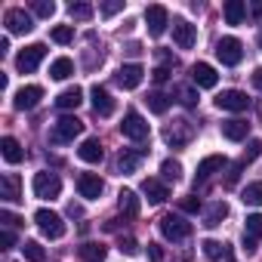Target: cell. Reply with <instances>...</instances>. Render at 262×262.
<instances>
[{"mask_svg":"<svg viewBox=\"0 0 262 262\" xmlns=\"http://www.w3.org/2000/svg\"><path fill=\"white\" fill-rule=\"evenodd\" d=\"M80 133H83V120H77L74 114H68V117H59V120L53 123L50 142H53V145H68V142H74Z\"/></svg>","mask_w":262,"mask_h":262,"instance_id":"obj_1","label":"cell"},{"mask_svg":"<svg viewBox=\"0 0 262 262\" xmlns=\"http://www.w3.org/2000/svg\"><path fill=\"white\" fill-rule=\"evenodd\" d=\"M31 188H34V198H40V201H53V198H59V191H62V179L56 176V173H34V182H31Z\"/></svg>","mask_w":262,"mask_h":262,"instance_id":"obj_2","label":"cell"},{"mask_svg":"<svg viewBox=\"0 0 262 262\" xmlns=\"http://www.w3.org/2000/svg\"><path fill=\"white\" fill-rule=\"evenodd\" d=\"M34 222H37V228L43 231V237H50V241L65 237V222H62L59 213H53V210H37V213H34Z\"/></svg>","mask_w":262,"mask_h":262,"instance_id":"obj_3","label":"cell"},{"mask_svg":"<svg viewBox=\"0 0 262 262\" xmlns=\"http://www.w3.org/2000/svg\"><path fill=\"white\" fill-rule=\"evenodd\" d=\"M120 133L126 139H133V142H145L148 139V123L139 111H126L123 114V123H120Z\"/></svg>","mask_w":262,"mask_h":262,"instance_id":"obj_4","label":"cell"},{"mask_svg":"<svg viewBox=\"0 0 262 262\" xmlns=\"http://www.w3.org/2000/svg\"><path fill=\"white\" fill-rule=\"evenodd\" d=\"M161 234L167 237V241H185L188 234H191V222H185L182 216H176V213H167V216H161Z\"/></svg>","mask_w":262,"mask_h":262,"instance_id":"obj_5","label":"cell"},{"mask_svg":"<svg viewBox=\"0 0 262 262\" xmlns=\"http://www.w3.org/2000/svg\"><path fill=\"white\" fill-rule=\"evenodd\" d=\"M191 136H194V123H188V120H173L164 129V142L173 148H185L191 142Z\"/></svg>","mask_w":262,"mask_h":262,"instance_id":"obj_6","label":"cell"},{"mask_svg":"<svg viewBox=\"0 0 262 262\" xmlns=\"http://www.w3.org/2000/svg\"><path fill=\"white\" fill-rule=\"evenodd\" d=\"M216 59H219L222 65H228V68L241 65V59H244V43H241L237 37H222V40L216 43Z\"/></svg>","mask_w":262,"mask_h":262,"instance_id":"obj_7","label":"cell"},{"mask_svg":"<svg viewBox=\"0 0 262 262\" xmlns=\"http://www.w3.org/2000/svg\"><path fill=\"white\" fill-rule=\"evenodd\" d=\"M43 56H47V47H43V43H31V47H25V50L16 56V68H19L22 74H31V71L43 62Z\"/></svg>","mask_w":262,"mask_h":262,"instance_id":"obj_8","label":"cell"},{"mask_svg":"<svg viewBox=\"0 0 262 262\" xmlns=\"http://www.w3.org/2000/svg\"><path fill=\"white\" fill-rule=\"evenodd\" d=\"M142 77H145V68L136 65V62H129V65H120V68H117L114 83H117L120 90H136V86L142 83Z\"/></svg>","mask_w":262,"mask_h":262,"instance_id":"obj_9","label":"cell"},{"mask_svg":"<svg viewBox=\"0 0 262 262\" xmlns=\"http://www.w3.org/2000/svg\"><path fill=\"white\" fill-rule=\"evenodd\" d=\"M145 25H148V34H151V37H161V34L167 31V25H170L167 7H161V4L148 7V10H145Z\"/></svg>","mask_w":262,"mask_h":262,"instance_id":"obj_10","label":"cell"},{"mask_svg":"<svg viewBox=\"0 0 262 262\" xmlns=\"http://www.w3.org/2000/svg\"><path fill=\"white\" fill-rule=\"evenodd\" d=\"M216 108H219V111H247V108H250V99H247V93H241V90H222V93L216 96Z\"/></svg>","mask_w":262,"mask_h":262,"instance_id":"obj_11","label":"cell"},{"mask_svg":"<svg viewBox=\"0 0 262 262\" xmlns=\"http://www.w3.org/2000/svg\"><path fill=\"white\" fill-rule=\"evenodd\" d=\"M4 25H7V31H10V34H28V31L34 28L31 16H28L25 10H19V7L4 13Z\"/></svg>","mask_w":262,"mask_h":262,"instance_id":"obj_12","label":"cell"},{"mask_svg":"<svg viewBox=\"0 0 262 262\" xmlns=\"http://www.w3.org/2000/svg\"><path fill=\"white\" fill-rule=\"evenodd\" d=\"M173 40H176L179 50H191L198 43V28L191 22H185V19H176L173 22Z\"/></svg>","mask_w":262,"mask_h":262,"instance_id":"obj_13","label":"cell"},{"mask_svg":"<svg viewBox=\"0 0 262 262\" xmlns=\"http://www.w3.org/2000/svg\"><path fill=\"white\" fill-rule=\"evenodd\" d=\"M40 99H43V90H40L37 83H28V86H22V90L16 93L13 105H16L19 111H31V108H37V105H40Z\"/></svg>","mask_w":262,"mask_h":262,"instance_id":"obj_14","label":"cell"},{"mask_svg":"<svg viewBox=\"0 0 262 262\" xmlns=\"http://www.w3.org/2000/svg\"><path fill=\"white\" fill-rule=\"evenodd\" d=\"M77 191H80V198L96 201V198L105 191V182H102L96 173H80V176H77Z\"/></svg>","mask_w":262,"mask_h":262,"instance_id":"obj_15","label":"cell"},{"mask_svg":"<svg viewBox=\"0 0 262 262\" xmlns=\"http://www.w3.org/2000/svg\"><path fill=\"white\" fill-rule=\"evenodd\" d=\"M191 80H194V86H201V90H213V86L219 83V74H216V68H213V65L198 62V65L191 68Z\"/></svg>","mask_w":262,"mask_h":262,"instance_id":"obj_16","label":"cell"},{"mask_svg":"<svg viewBox=\"0 0 262 262\" xmlns=\"http://www.w3.org/2000/svg\"><path fill=\"white\" fill-rule=\"evenodd\" d=\"M90 96H93V111L99 114V117H111L114 114V99H111V93L105 90V86H93L90 90Z\"/></svg>","mask_w":262,"mask_h":262,"instance_id":"obj_17","label":"cell"},{"mask_svg":"<svg viewBox=\"0 0 262 262\" xmlns=\"http://www.w3.org/2000/svg\"><path fill=\"white\" fill-rule=\"evenodd\" d=\"M225 164H228L225 155H210V158H204V161L198 164V170H194V185H198V182H207V179H210L213 173H219Z\"/></svg>","mask_w":262,"mask_h":262,"instance_id":"obj_18","label":"cell"},{"mask_svg":"<svg viewBox=\"0 0 262 262\" xmlns=\"http://www.w3.org/2000/svg\"><path fill=\"white\" fill-rule=\"evenodd\" d=\"M0 198L10 201V204L22 201V179H19L16 173H7L4 179H0Z\"/></svg>","mask_w":262,"mask_h":262,"instance_id":"obj_19","label":"cell"},{"mask_svg":"<svg viewBox=\"0 0 262 262\" xmlns=\"http://www.w3.org/2000/svg\"><path fill=\"white\" fill-rule=\"evenodd\" d=\"M117 207H120V213H123L126 219H136V216H139V210H142L139 194H136V191H129V188H123V191L117 194Z\"/></svg>","mask_w":262,"mask_h":262,"instance_id":"obj_20","label":"cell"},{"mask_svg":"<svg viewBox=\"0 0 262 262\" xmlns=\"http://www.w3.org/2000/svg\"><path fill=\"white\" fill-rule=\"evenodd\" d=\"M139 164H142V151H129V148H123V151L117 155V173H120V176L136 173Z\"/></svg>","mask_w":262,"mask_h":262,"instance_id":"obj_21","label":"cell"},{"mask_svg":"<svg viewBox=\"0 0 262 262\" xmlns=\"http://www.w3.org/2000/svg\"><path fill=\"white\" fill-rule=\"evenodd\" d=\"M142 194L148 198L151 207H158V204H164V201L170 198V194H167V185H164L161 179H145V182H142Z\"/></svg>","mask_w":262,"mask_h":262,"instance_id":"obj_22","label":"cell"},{"mask_svg":"<svg viewBox=\"0 0 262 262\" xmlns=\"http://www.w3.org/2000/svg\"><path fill=\"white\" fill-rule=\"evenodd\" d=\"M77 256H80L83 262H105L108 247H105V244H99V241H86V244H80V247H77Z\"/></svg>","mask_w":262,"mask_h":262,"instance_id":"obj_23","label":"cell"},{"mask_svg":"<svg viewBox=\"0 0 262 262\" xmlns=\"http://www.w3.org/2000/svg\"><path fill=\"white\" fill-rule=\"evenodd\" d=\"M247 133H250V123H247V120H241V117H231V120H225V123H222V136H225V139H231V142L247 139Z\"/></svg>","mask_w":262,"mask_h":262,"instance_id":"obj_24","label":"cell"},{"mask_svg":"<svg viewBox=\"0 0 262 262\" xmlns=\"http://www.w3.org/2000/svg\"><path fill=\"white\" fill-rule=\"evenodd\" d=\"M80 102H83V90L80 86H68V90H62L56 96V108H62V111H74Z\"/></svg>","mask_w":262,"mask_h":262,"instance_id":"obj_25","label":"cell"},{"mask_svg":"<svg viewBox=\"0 0 262 262\" xmlns=\"http://www.w3.org/2000/svg\"><path fill=\"white\" fill-rule=\"evenodd\" d=\"M0 151H4V161H7V164H22V161H25V151H22L19 139H13V136H4Z\"/></svg>","mask_w":262,"mask_h":262,"instance_id":"obj_26","label":"cell"},{"mask_svg":"<svg viewBox=\"0 0 262 262\" xmlns=\"http://www.w3.org/2000/svg\"><path fill=\"white\" fill-rule=\"evenodd\" d=\"M225 216H228V204H225V201H213V204L207 207V213H204V225H207V228H216V225H222Z\"/></svg>","mask_w":262,"mask_h":262,"instance_id":"obj_27","label":"cell"},{"mask_svg":"<svg viewBox=\"0 0 262 262\" xmlns=\"http://www.w3.org/2000/svg\"><path fill=\"white\" fill-rule=\"evenodd\" d=\"M77 158L86 161V164H99V161H102V142H99V139H86V142L77 148Z\"/></svg>","mask_w":262,"mask_h":262,"instance_id":"obj_28","label":"cell"},{"mask_svg":"<svg viewBox=\"0 0 262 262\" xmlns=\"http://www.w3.org/2000/svg\"><path fill=\"white\" fill-rule=\"evenodd\" d=\"M222 16H225V25H241L244 16H247V7L241 4V0H228V4L222 7Z\"/></svg>","mask_w":262,"mask_h":262,"instance_id":"obj_29","label":"cell"},{"mask_svg":"<svg viewBox=\"0 0 262 262\" xmlns=\"http://www.w3.org/2000/svg\"><path fill=\"white\" fill-rule=\"evenodd\" d=\"M71 74H74V62H71V59H65V56H62V59H56V62L50 65V77H53V80H68Z\"/></svg>","mask_w":262,"mask_h":262,"instance_id":"obj_30","label":"cell"},{"mask_svg":"<svg viewBox=\"0 0 262 262\" xmlns=\"http://www.w3.org/2000/svg\"><path fill=\"white\" fill-rule=\"evenodd\" d=\"M201 250H204V256H207L210 262H219L222 256H228V247H225L222 241H213V237H210V241H204V244H201Z\"/></svg>","mask_w":262,"mask_h":262,"instance_id":"obj_31","label":"cell"},{"mask_svg":"<svg viewBox=\"0 0 262 262\" xmlns=\"http://www.w3.org/2000/svg\"><path fill=\"white\" fill-rule=\"evenodd\" d=\"M148 111H155V114H167V108H170V96L167 93H161V90H155V93H148Z\"/></svg>","mask_w":262,"mask_h":262,"instance_id":"obj_32","label":"cell"},{"mask_svg":"<svg viewBox=\"0 0 262 262\" xmlns=\"http://www.w3.org/2000/svg\"><path fill=\"white\" fill-rule=\"evenodd\" d=\"M22 256H25L28 262H43V259H47V250H43L37 241H25V244H22Z\"/></svg>","mask_w":262,"mask_h":262,"instance_id":"obj_33","label":"cell"},{"mask_svg":"<svg viewBox=\"0 0 262 262\" xmlns=\"http://www.w3.org/2000/svg\"><path fill=\"white\" fill-rule=\"evenodd\" d=\"M241 201H244V204H250V207H262V182H250V185L244 188Z\"/></svg>","mask_w":262,"mask_h":262,"instance_id":"obj_34","label":"cell"},{"mask_svg":"<svg viewBox=\"0 0 262 262\" xmlns=\"http://www.w3.org/2000/svg\"><path fill=\"white\" fill-rule=\"evenodd\" d=\"M161 173H164L167 182H179V176H182V164L173 161V158H167V161L161 164Z\"/></svg>","mask_w":262,"mask_h":262,"instance_id":"obj_35","label":"cell"},{"mask_svg":"<svg viewBox=\"0 0 262 262\" xmlns=\"http://www.w3.org/2000/svg\"><path fill=\"white\" fill-rule=\"evenodd\" d=\"M262 155V139H253L247 148H244V155H241V161H237V167H247V164H253L256 158Z\"/></svg>","mask_w":262,"mask_h":262,"instance_id":"obj_36","label":"cell"},{"mask_svg":"<svg viewBox=\"0 0 262 262\" xmlns=\"http://www.w3.org/2000/svg\"><path fill=\"white\" fill-rule=\"evenodd\" d=\"M68 13H71V19H77V22H90V19H93V7H90V4H71Z\"/></svg>","mask_w":262,"mask_h":262,"instance_id":"obj_37","label":"cell"},{"mask_svg":"<svg viewBox=\"0 0 262 262\" xmlns=\"http://www.w3.org/2000/svg\"><path fill=\"white\" fill-rule=\"evenodd\" d=\"M244 234H250L253 241H259V237H262V213L247 216V231H244Z\"/></svg>","mask_w":262,"mask_h":262,"instance_id":"obj_38","label":"cell"},{"mask_svg":"<svg viewBox=\"0 0 262 262\" xmlns=\"http://www.w3.org/2000/svg\"><path fill=\"white\" fill-rule=\"evenodd\" d=\"M50 37H53L56 43H71V40H74V28H71V25H56Z\"/></svg>","mask_w":262,"mask_h":262,"instance_id":"obj_39","label":"cell"},{"mask_svg":"<svg viewBox=\"0 0 262 262\" xmlns=\"http://www.w3.org/2000/svg\"><path fill=\"white\" fill-rule=\"evenodd\" d=\"M176 96H179V102H182L185 108H194V105H198V93H194L191 86H176Z\"/></svg>","mask_w":262,"mask_h":262,"instance_id":"obj_40","label":"cell"},{"mask_svg":"<svg viewBox=\"0 0 262 262\" xmlns=\"http://www.w3.org/2000/svg\"><path fill=\"white\" fill-rule=\"evenodd\" d=\"M34 13H37L40 19H50V16L56 13V4H53V0H34Z\"/></svg>","mask_w":262,"mask_h":262,"instance_id":"obj_41","label":"cell"},{"mask_svg":"<svg viewBox=\"0 0 262 262\" xmlns=\"http://www.w3.org/2000/svg\"><path fill=\"white\" fill-rule=\"evenodd\" d=\"M179 210L194 216V213H201V201H198L194 194H188V198H179Z\"/></svg>","mask_w":262,"mask_h":262,"instance_id":"obj_42","label":"cell"},{"mask_svg":"<svg viewBox=\"0 0 262 262\" xmlns=\"http://www.w3.org/2000/svg\"><path fill=\"white\" fill-rule=\"evenodd\" d=\"M120 253H126V256L139 253V244H136V237H120Z\"/></svg>","mask_w":262,"mask_h":262,"instance_id":"obj_43","label":"cell"},{"mask_svg":"<svg viewBox=\"0 0 262 262\" xmlns=\"http://www.w3.org/2000/svg\"><path fill=\"white\" fill-rule=\"evenodd\" d=\"M123 10V0H108V4H102V16H117Z\"/></svg>","mask_w":262,"mask_h":262,"instance_id":"obj_44","label":"cell"},{"mask_svg":"<svg viewBox=\"0 0 262 262\" xmlns=\"http://www.w3.org/2000/svg\"><path fill=\"white\" fill-rule=\"evenodd\" d=\"M0 222H4V225H7V228H16V225H19V222H22V219H19V216H13V213H10V210H0Z\"/></svg>","mask_w":262,"mask_h":262,"instance_id":"obj_45","label":"cell"},{"mask_svg":"<svg viewBox=\"0 0 262 262\" xmlns=\"http://www.w3.org/2000/svg\"><path fill=\"white\" fill-rule=\"evenodd\" d=\"M0 244H4V250L16 247V231H13V228H4V234H0Z\"/></svg>","mask_w":262,"mask_h":262,"instance_id":"obj_46","label":"cell"},{"mask_svg":"<svg viewBox=\"0 0 262 262\" xmlns=\"http://www.w3.org/2000/svg\"><path fill=\"white\" fill-rule=\"evenodd\" d=\"M250 16H253L256 25H262V0H253L250 4Z\"/></svg>","mask_w":262,"mask_h":262,"instance_id":"obj_47","label":"cell"},{"mask_svg":"<svg viewBox=\"0 0 262 262\" xmlns=\"http://www.w3.org/2000/svg\"><path fill=\"white\" fill-rule=\"evenodd\" d=\"M151 77H155V83H164V80H170V68H167V65H161V68H155V71H151Z\"/></svg>","mask_w":262,"mask_h":262,"instance_id":"obj_48","label":"cell"},{"mask_svg":"<svg viewBox=\"0 0 262 262\" xmlns=\"http://www.w3.org/2000/svg\"><path fill=\"white\" fill-rule=\"evenodd\" d=\"M148 259H151V262H161V259H164V250H161L158 244H148Z\"/></svg>","mask_w":262,"mask_h":262,"instance_id":"obj_49","label":"cell"},{"mask_svg":"<svg viewBox=\"0 0 262 262\" xmlns=\"http://www.w3.org/2000/svg\"><path fill=\"white\" fill-rule=\"evenodd\" d=\"M244 250H247V256H250V253H256V241H253L250 234H244Z\"/></svg>","mask_w":262,"mask_h":262,"instance_id":"obj_50","label":"cell"},{"mask_svg":"<svg viewBox=\"0 0 262 262\" xmlns=\"http://www.w3.org/2000/svg\"><path fill=\"white\" fill-rule=\"evenodd\" d=\"M253 86L262 93V68H256V71H253Z\"/></svg>","mask_w":262,"mask_h":262,"instance_id":"obj_51","label":"cell"},{"mask_svg":"<svg viewBox=\"0 0 262 262\" xmlns=\"http://www.w3.org/2000/svg\"><path fill=\"white\" fill-rule=\"evenodd\" d=\"M126 53H129V56H139V53H142V47H139V43H129V47H126Z\"/></svg>","mask_w":262,"mask_h":262,"instance_id":"obj_52","label":"cell"},{"mask_svg":"<svg viewBox=\"0 0 262 262\" xmlns=\"http://www.w3.org/2000/svg\"><path fill=\"white\" fill-rule=\"evenodd\" d=\"M80 213H83V210H80L77 204H68V216H80Z\"/></svg>","mask_w":262,"mask_h":262,"instance_id":"obj_53","label":"cell"},{"mask_svg":"<svg viewBox=\"0 0 262 262\" xmlns=\"http://www.w3.org/2000/svg\"><path fill=\"white\" fill-rule=\"evenodd\" d=\"M0 53H10V37H0Z\"/></svg>","mask_w":262,"mask_h":262,"instance_id":"obj_54","label":"cell"},{"mask_svg":"<svg viewBox=\"0 0 262 262\" xmlns=\"http://www.w3.org/2000/svg\"><path fill=\"white\" fill-rule=\"evenodd\" d=\"M259 47H262V34H259Z\"/></svg>","mask_w":262,"mask_h":262,"instance_id":"obj_55","label":"cell"}]
</instances>
